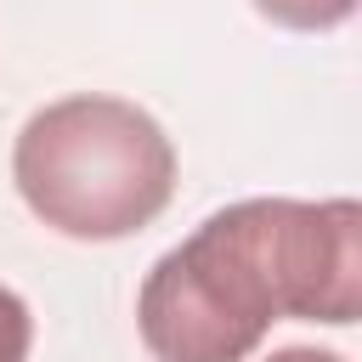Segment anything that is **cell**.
<instances>
[{
    "instance_id": "5",
    "label": "cell",
    "mask_w": 362,
    "mask_h": 362,
    "mask_svg": "<svg viewBox=\"0 0 362 362\" xmlns=\"http://www.w3.org/2000/svg\"><path fill=\"white\" fill-rule=\"evenodd\" d=\"M266 362H345L339 351H317V345H283V351H272Z\"/></svg>"
},
{
    "instance_id": "4",
    "label": "cell",
    "mask_w": 362,
    "mask_h": 362,
    "mask_svg": "<svg viewBox=\"0 0 362 362\" xmlns=\"http://www.w3.org/2000/svg\"><path fill=\"white\" fill-rule=\"evenodd\" d=\"M28 345H34V317H28L23 294H11L0 283V362H28Z\"/></svg>"
},
{
    "instance_id": "2",
    "label": "cell",
    "mask_w": 362,
    "mask_h": 362,
    "mask_svg": "<svg viewBox=\"0 0 362 362\" xmlns=\"http://www.w3.org/2000/svg\"><path fill=\"white\" fill-rule=\"evenodd\" d=\"M283 322L249 198L215 209L187 243L153 260L136 294V328L153 362H243Z\"/></svg>"
},
{
    "instance_id": "1",
    "label": "cell",
    "mask_w": 362,
    "mask_h": 362,
    "mask_svg": "<svg viewBox=\"0 0 362 362\" xmlns=\"http://www.w3.org/2000/svg\"><path fill=\"white\" fill-rule=\"evenodd\" d=\"M11 181L51 232L113 243L164 215L175 192V147L147 107L85 90L40 107L17 130Z\"/></svg>"
},
{
    "instance_id": "3",
    "label": "cell",
    "mask_w": 362,
    "mask_h": 362,
    "mask_svg": "<svg viewBox=\"0 0 362 362\" xmlns=\"http://www.w3.org/2000/svg\"><path fill=\"white\" fill-rule=\"evenodd\" d=\"M260 17L283 23V28H300V34H322V28H339L356 0H255Z\"/></svg>"
}]
</instances>
